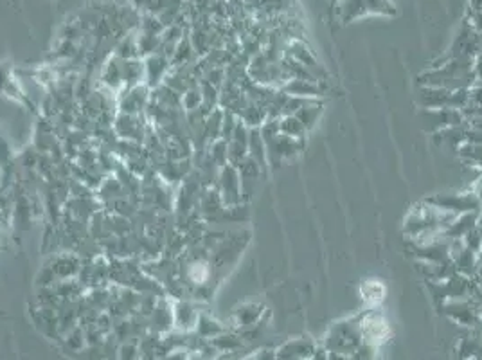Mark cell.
Returning <instances> with one entry per match:
<instances>
[{"instance_id": "cell-1", "label": "cell", "mask_w": 482, "mask_h": 360, "mask_svg": "<svg viewBox=\"0 0 482 360\" xmlns=\"http://www.w3.org/2000/svg\"><path fill=\"white\" fill-rule=\"evenodd\" d=\"M475 58L457 56L446 62L445 65H436L432 71L421 76L423 87L446 88V91H468L475 83Z\"/></svg>"}, {"instance_id": "cell-2", "label": "cell", "mask_w": 482, "mask_h": 360, "mask_svg": "<svg viewBox=\"0 0 482 360\" xmlns=\"http://www.w3.org/2000/svg\"><path fill=\"white\" fill-rule=\"evenodd\" d=\"M424 202L432 204V206L439 207L443 211H448L457 216L464 215V213H478L482 207L474 191L471 193H459V195H455V193H452V195H436L432 199H427Z\"/></svg>"}, {"instance_id": "cell-3", "label": "cell", "mask_w": 482, "mask_h": 360, "mask_svg": "<svg viewBox=\"0 0 482 360\" xmlns=\"http://www.w3.org/2000/svg\"><path fill=\"white\" fill-rule=\"evenodd\" d=\"M360 335H362V342H366V346H378V344H384L389 337V326L387 321L378 314V312H369V314L363 317L359 323Z\"/></svg>"}, {"instance_id": "cell-4", "label": "cell", "mask_w": 482, "mask_h": 360, "mask_svg": "<svg viewBox=\"0 0 482 360\" xmlns=\"http://www.w3.org/2000/svg\"><path fill=\"white\" fill-rule=\"evenodd\" d=\"M220 184H222V204L229 207H234L241 202V195H243V189H241V178H239V171L236 166L225 164L220 175Z\"/></svg>"}, {"instance_id": "cell-5", "label": "cell", "mask_w": 482, "mask_h": 360, "mask_svg": "<svg viewBox=\"0 0 482 360\" xmlns=\"http://www.w3.org/2000/svg\"><path fill=\"white\" fill-rule=\"evenodd\" d=\"M286 56L295 60L297 63L304 65L306 69H308V71L319 79V81L324 79V69H322V65L317 62V58H315L314 51L309 49L304 41L297 40V38L290 40L288 46H286Z\"/></svg>"}, {"instance_id": "cell-6", "label": "cell", "mask_w": 482, "mask_h": 360, "mask_svg": "<svg viewBox=\"0 0 482 360\" xmlns=\"http://www.w3.org/2000/svg\"><path fill=\"white\" fill-rule=\"evenodd\" d=\"M281 91L288 95H293V98H302V100H319L324 95L321 81H312V79H288L281 87Z\"/></svg>"}, {"instance_id": "cell-7", "label": "cell", "mask_w": 482, "mask_h": 360, "mask_svg": "<svg viewBox=\"0 0 482 360\" xmlns=\"http://www.w3.org/2000/svg\"><path fill=\"white\" fill-rule=\"evenodd\" d=\"M248 157H250L252 161H256L257 164H260L261 170L267 168V145H265V139L263 135H261L260 128L248 130Z\"/></svg>"}, {"instance_id": "cell-8", "label": "cell", "mask_w": 482, "mask_h": 360, "mask_svg": "<svg viewBox=\"0 0 482 360\" xmlns=\"http://www.w3.org/2000/svg\"><path fill=\"white\" fill-rule=\"evenodd\" d=\"M466 133H468V126H464V123L457 124V126H450V128H443L439 132L434 133V141L437 145L445 146H453V148H459L466 142Z\"/></svg>"}, {"instance_id": "cell-9", "label": "cell", "mask_w": 482, "mask_h": 360, "mask_svg": "<svg viewBox=\"0 0 482 360\" xmlns=\"http://www.w3.org/2000/svg\"><path fill=\"white\" fill-rule=\"evenodd\" d=\"M322 114H324V105H322L319 100H312L309 103H306L304 107L299 108L293 116L299 117V121L304 124L306 132H309V130H314L315 126H317Z\"/></svg>"}, {"instance_id": "cell-10", "label": "cell", "mask_w": 482, "mask_h": 360, "mask_svg": "<svg viewBox=\"0 0 482 360\" xmlns=\"http://www.w3.org/2000/svg\"><path fill=\"white\" fill-rule=\"evenodd\" d=\"M337 11L338 17H340V22H344V24H349V22L367 15L363 0H337Z\"/></svg>"}, {"instance_id": "cell-11", "label": "cell", "mask_w": 482, "mask_h": 360, "mask_svg": "<svg viewBox=\"0 0 482 360\" xmlns=\"http://www.w3.org/2000/svg\"><path fill=\"white\" fill-rule=\"evenodd\" d=\"M279 132L286 137H292V139H297V141H304L306 137V128L304 124L299 121L297 116H283L279 117Z\"/></svg>"}, {"instance_id": "cell-12", "label": "cell", "mask_w": 482, "mask_h": 360, "mask_svg": "<svg viewBox=\"0 0 482 360\" xmlns=\"http://www.w3.org/2000/svg\"><path fill=\"white\" fill-rule=\"evenodd\" d=\"M457 154L461 161L466 164L474 166V168H481L482 170V145H474V142H464L457 148Z\"/></svg>"}, {"instance_id": "cell-13", "label": "cell", "mask_w": 482, "mask_h": 360, "mask_svg": "<svg viewBox=\"0 0 482 360\" xmlns=\"http://www.w3.org/2000/svg\"><path fill=\"white\" fill-rule=\"evenodd\" d=\"M367 15H382V17H394L396 6L391 0H363Z\"/></svg>"}, {"instance_id": "cell-14", "label": "cell", "mask_w": 482, "mask_h": 360, "mask_svg": "<svg viewBox=\"0 0 482 360\" xmlns=\"http://www.w3.org/2000/svg\"><path fill=\"white\" fill-rule=\"evenodd\" d=\"M360 292H362V298L366 299L367 302H371V305H376V302H380L382 299H384L385 295V288L382 283L378 281H366L362 285V288H360Z\"/></svg>"}, {"instance_id": "cell-15", "label": "cell", "mask_w": 482, "mask_h": 360, "mask_svg": "<svg viewBox=\"0 0 482 360\" xmlns=\"http://www.w3.org/2000/svg\"><path fill=\"white\" fill-rule=\"evenodd\" d=\"M261 312L263 310H261L260 305H245V307H241L236 312V315L239 317V324L241 326H248V324H254L260 319Z\"/></svg>"}, {"instance_id": "cell-16", "label": "cell", "mask_w": 482, "mask_h": 360, "mask_svg": "<svg viewBox=\"0 0 482 360\" xmlns=\"http://www.w3.org/2000/svg\"><path fill=\"white\" fill-rule=\"evenodd\" d=\"M254 360H277V359L272 352H261L260 355L254 356Z\"/></svg>"}, {"instance_id": "cell-17", "label": "cell", "mask_w": 482, "mask_h": 360, "mask_svg": "<svg viewBox=\"0 0 482 360\" xmlns=\"http://www.w3.org/2000/svg\"><path fill=\"white\" fill-rule=\"evenodd\" d=\"M475 195H477V199H478V202L482 204V175L478 177V180H477V184H475V191H474Z\"/></svg>"}, {"instance_id": "cell-18", "label": "cell", "mask_w": 482, "mask_h": 360, "mask_svg": "<svg viewBox=\"0 0 482 360\" xmlns=\"http://www.w3.org/2000/svg\"><path fill=\"white\" fill-rule=\"evenodd\" d=\"M51 2H54V0H51Z\"/></svg>"}]
</instances>
